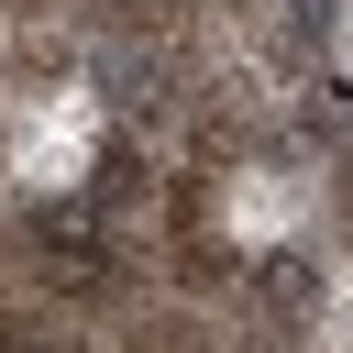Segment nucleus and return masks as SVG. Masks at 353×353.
I'll use <instances>...</instances> for the list:
<instances>
[]
</instances>
